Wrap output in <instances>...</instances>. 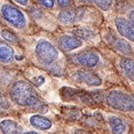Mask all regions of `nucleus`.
Returning <instances> with one entry per match:
<instances>
[{"instance_id": "obj_1", "label": "nucleus", "mask_w": 134, "mask_h": 134, "mask_svg": "<svg viewBox=\"0 0 134 134\" xmlns=\"http://www.w3.org/2000/svg\"><path fill=\"white\" fill-rule=\"evenodd\" d=\"M10 98L16 105L21 107H31L33 109L41 103L35 88L24 81H18L13 84L10 90Z\"/></svg>"}, {"instance_id": "obj_2", "label": "nucleus", "mask_w": 134, "mask_h": 134, "mask_svg": "<svg viewBox=\"0 0 134 134\" xmlns=\"http://www.w3.org/2000/svg\"><path fill=\"white\" fill-rule=\"evenodd\" d=\"M105 102L110 108L122 113L134 112V97L122 90H113L105 97Z\"/></svg>"}, {"instance_id": "obj_3", "label": "nucleus", "mask_w": 134, "mask_h": 134, "mask_svg": "<svg viewBox=\"0 0 134 134\" xmlns=\"http://www.w3.org/2000/svg\"><path fill=\"white\" fill-rule=\"evenodd\" d=\"M34 52L37 59L45 66H48L55 63L60 55L57 47L47 40H38Z\"/></svg>"}, {"instance_id": "obj_4", "label": "nucleus", "mask_w": 134, "mask_h": 134, "mask_svg": "<svg viewBox=\"0 0 134 134\" xmlns=\"http://www.w3.org/2000/svg\"><path fill=\"white\" fill-rule=\"evenodd\" d=\"M1 14L4 19L15 29L23 30L27 25V20L24 14L10 4H5L1 6Z\"/></svg>"}, {"instance_id": "obj_5", "label": "nucleus", "mask_w": 134, "mask_h": 134, "mask_svg": "<svg viewBox=\"0 0 134 134\" xmlns=\"http://www.w3.org/2000/svg\"><path fill=\"white\" fill-rule=\"evenodd\" d=\"M71 61L79 66L85 68H94L99 64L100 58L96 52L86 50L72 55L71 57Z\"/></svg>"}, {"instance_id": "obj_6", "label": "nucleus", "mask_w": 134, "mask_h": 134, "mask_svg": "<svg viewBox=\"0 0 134 134\" xmlns=\"http://www.w3.org/2000/svg\"><path fill=\"white\" fill-rule=\"evenodd\" d=\"M73 81L88 87H99L102 85V79L98 73L90 70H76L72 74Z\"/></svg>"}, {"instance_id": "obj_7", "label": "nucleus", "mask_w": 134, "mask_h": 134, "mask_svg": "<svg viewBox=\"0 0 134 134\" xmlns=\"http://www.w3.org/2000/svg\"><path fill=\"white\" fill-rule=\"evenodd\" d=\"M86 12L87 9L84 7L64 10L58 14V20L64 25H72L82 20Z\"/></svg>"}, {"instance_id": "obj_8", "label": "nucleus", "mask_w": 134, "mask_h": 134, "mask_svg": "<svg viewBox=\"0 0 134 134\" xmlns=\"http://www.w3.org/2000/svg\"><path fill=\"white\" fill-rule=\"evenodd\" d=\"M114 25L118 34L130 42L134 43V23L130 19L116 17L114 19Z\"/></svg>"}, {"instance_id": "obj_9", "label": "nucleus", "mask_w": 134, "mask_h": 134, "mask_svg": "<svg viewBox=\"0 0 134 134\" xmlns=\"http://www.w3.org/2000/svg\"><path fill=\"white\" fill-rule=\"evenodd\" d=\"M107 40L113 48L115 49L116 51L122 53L124 55H131L133 54V48L131 45L128 42L129 40H124L122 38H117L115 36L110 35L107 37Z\"/></svg>"}, {"instance_id": "obj_10", "label": "nucleus", "mask_w": 134, "mask_h": 134, "mask_svg": "<svg viewBox=\"0 0 134 134\" xmlns=\"http://www.w3.org/2000/svg\"><path fill=\"white\" fill-rule=\"evenodd\" d=\"M58 44L60 47L65 52H71L82 47L83 42L81 38L75 35H62L59 38Z\"/></svg>"}, {"instance_id": "obj_11", "label": "nucleus", "mask_w": 134, "mask_h": 134, "mask_svg": "<svg viewBox=\"0 0 134 134\" xmlns=\"http://www.w3.org/2000/svg\"><path fill=\"white\" fill-rule=\"evenodd\" d=\"M118 66L124 76L134 83V59L129 55H124L119 59Z\"/></svg>"}, {"instance_id": "obj_12", "label": "nucleus", "mask_w": 134, "mask_h": 134, "mask_svg": "<svg viewBox=\"0 0 134 134\" xmlns=\"http://www.w3.org/2000/svg\"><path fill=\"white\" fill-rule=\"evenodd\" d=\"M108 125L110 127V130L113 133H125L128 131V125L122 118L119 117L117 115H111L109 116L108 119Z\"/></svg>"}, {"instance_id": "obj_13", "label": "nucleus", "mask_w": 134, "mask_h": 134, "mask_svg": "<svg viewBox=\"0 0 134 134\" xmlns=\"http://www.w3.org/2000/svg\"><path fill=\"white\" fill-rule=\"evenodd\" d=\"M30 124L33 128L38 131H48L52 127V122L41 114H34L30 118Z\"/></svg>"}, {"instance_id": "obj_14", "label": "nucleus", "mask_w": 134, "mask_h": 134, "mask_svg": "<svg viewBox=\"0 0 134 134\" xmlns=\"http://www.w3.org/2000/svg\"><path fill=\"white\" fill-rule=\"evenodd\" d=\"M0 131H2V133L5 134L23 133V128L20 124H18L15 121L6 119L0 122Z\"/></svg>"}, {"instance_id": "obj_15", "label": "nucleus", "mask_w": 134, "mask_h": 134, "mask_svg": "<svg viewBox=\"0 0 134 134\" xmlns=\"http://www.w3.org/2000/svg\"><path fill=\"white\" fill-rule=\"evenodd\" d=\"M14 58V51L13 47L3 40H0V62L9 64Z\"/></svg>"}, {"instance_id": "obj_16", "label": "nucleus", "mask_w": 134, "mask_h": 134, "mask_svg": "<svg viewBox=\"0 0 134 134\" xmlns=\"http://www.w3.org/2000/svg\"><path fill=\"white\" fill-rule=\"evenodd\" d=\"M73 35H75L79 38H81V40H87V41L95 40V38H97V34L95 33V31H93L85 27L75 29L73 31Z\"/></svg>"}, {"instance_id": "obj_17", "label": "nucleus", "mask_w": 134, "mask_h": 134, "mask_svg": "<svg viewBox=\"0 0 134 134\" xmlns=\"http://www.w3.org/2000/svg\"><path fill=\"white\" fill-rule=\"evenodd\" d=\"M92 1L96 5L97 7L99 8L101 11L107 12V11L111 9L114 0H92Z\"/></svg>"}, {"instance_id": "obj_18", "label": "nucleus", "mask_w": 134, "mask_h": 134, "mask_svg": "<svg viewBox=\"0 0 134 134\" xmlns=\"http://www.w3.org/2000/svg\"><path fill=\"white\" fill-rule=\"evenodd\" d=\"M1 37L5 40H6V41L11 43H17L19 40L16 34H14V32L10 31L9 30H6V29H4L1 31Z\"/></svg>"}, {"instance_id": "obj_19", "label": "nucleus", "mask_w": 134, "mask_h": 134, "mask_svg": "<svg viewBox=\"0 0 134 134\" xmlns=\"http://www.w3.org/2000/svg\"><path fill=\"white\" fill-rule=\"evenodd\" d=\"M48 68V72L53 75H55V76H61L63 74V68L61 65H59L58 64H50V65L47 66Z\"/></svg>"}, {"instance_id": "obj_20", "label": "nucleus", "mask_w": 134, "mask_h": 134, "mask_svg": "<svg viewBox=\"0 0 134 134\" xmlns=\"http://www.w3.org/2000/svg\"><path fill=\"white\" fill-rule=\"evenodd\" d=\"M37 1L47 9H51L55 6V0H37Z\"/></svg>"}, {"instance_id": "obj_21", "label": "nucleus", "mask_w": 134, "mask_h": 134, "mask_svg": "<svg viewBox=\"0 0 134 134\" xmlns=\"http://www.w3.org/2000/svg\"><path fill=\"white\" fill-rule=\"evenodd\" d=\"M57 5L63 8H69L72 5V0H57Z\"/></svg>"}, {"instance_id": "obj_22", "label": "nucleus", "mask_w": 134, "mask_h": 134, "mask_svg": "<svg viewBox=\"0 0 134 134\" xmlns=\"http://www.w3.org/2000/svg\"><path fill=\"white\" fill-rule=\"evenodd\" d=\"M32 81H33V84L36 87H40V86L45 82V78L41 76V75H38V76H37V77H34L33 79H32Z\"/></svg>"}, {"instance_id": "obj_23", "label": "nucleus", "mask_w": 134, "mask_h": 134, "mask_svg": "<svg viewBox=\"0 0 134 134\" xmlns=\"http://www.w3.org/2000/svg\"><path fill=\"white\" fill-rule=\"evenodd\" d=\"M9 105H9V102H8L7 99L0 94V107H3V108H8Z\"/></svg>"}, {"instance_id": "obj_24", "label": "nucleus", "mask_w": 134, "mask_h": 134, "mask_svg": "<svg viewBox=\"0 0 134 134\" xmlns=\"http://www.w3.org/2000/svg\"><path fill=\"white\" fill-rule=\"evenodd\" d=\"M15 3L19 4V5H28V4H29V0H14Z\"/></svg>"}, {"instance_id": "obj_25", "label": "nucleus", "mask_w": 134, "mask_h": 134, "mask_svg": "<svg viewBox=\"0 0 134 134\" xmlns=\"http://www.w3.org/2000/svg\"><path fill=\"white\" fill-rule=\"evenodd\" d=\"M129 19L134 23V10H132V11H131V12H130V14H129Z\"/></svg>"}, {"instance_id": "obj_26", "label": "nucleus", "mask_w": 134, "mask_h": 134, "mask_svg": "<svg viewBox=\"0 0 134 134\" xmlns=\"http://www.w3.org/2000/svg\"><path fill=\"white\" fill-rule=\"evenodd\" d=\"M80 2H82V3H87V2H90V0H78Z\"/></svg>"}, {"instance_id": "obj_27", "label": "nucleus", "mask_w": 134, "mask_h": 134, "mask_svg": "<svg viewBox=\"0 0 134 134\" xmlns=\"http://www.w3.org/2000/svg\"><path fill=\"white\" fill-rule=\"evenodd\" d=\"M24 133H38V132L35 131H27V132H24Z\"/></svg>"}]
</instances>
